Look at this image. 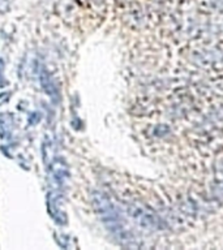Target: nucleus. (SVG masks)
Here are the masks:
<instances>
[{
  "instance_id": "nucleus-1",
  "label": "nucleus",
  "mask_w": 223,
  "mask_h": 250,
  "mask_svg": "<svg viewBox=\"0 0 223 250\" xmlns=\"http://www.w3.org/2000/svg\"><path fill=\"white\" fill-rule=\"evenodd\" d=\"M39 81H41V87L43 89V91L51 98V99H59V89L55 81L52 80V76L48 70L42 66L41 68V72H39Z\"/></svg>"
},
{
  "instance_id": "nucleus-2",
  "label": "nucleus",
  "mask_w": 223,
  "mask_h": 250,
  "mask_svg": "<svg viewBox=\"0 0 223 250\" xmlns=\"http://www.w3.org/2000/svg\"><path fill=\"white\" fill-rule=\"evenodd\" d=\"M51 171H52V176H54V181L55 183H58L60 187H62L64 181L68 179V167H67V164L64 163V160L62 159H56L52 163V168H51Z\"/></svg>"
},
{
  "instance_id": "nucleus-3",
  "label": "nucleus",
  "mask_w": 223,
  "mask_h": 250,
  "mask_svg": "<svg viewBox=\"0 0 223 250\" xmlns=\"http://www.w3.org/2000/svg\"><path fill=\"white\" fill-rule=\"evenodd\" d=\"M15 126V119L12 113H0V132L3 137L11 134Z\"/></svg>"
},
{
  "instance_id": "nucleus-4",
  "label": "nucleus",
  "mask_w": 223,
  "mask_h": 250,
  "mask_svg": "<svg viewBox=\"0 0 223 250\" xmlns=\"http://www.w3.org/2000/svg\"><path fill=\"white\" fill-rule=\"evenodd\" d=\"M4 68H5L4 60L0 58V87L7 86V80H5V77H4Z\"/></svg>"
},
{
  "instance_id": "nucleus-5",
  "label": "nucleus",
  "mask_w": 223,
  "mask_h": 250,
  "mask_svg": "<svg viewBox=\"0 0 223 250\" xmlns=\"http://www.w3.org/2000/svg\"><path fill=\"white\" fill-rule=\"evenodd\" d=\"M39 119H41V116H39L38 112L31 113V116L29 117V125H34L35 123H38Z\"/></svg>"
}]
</instances>
